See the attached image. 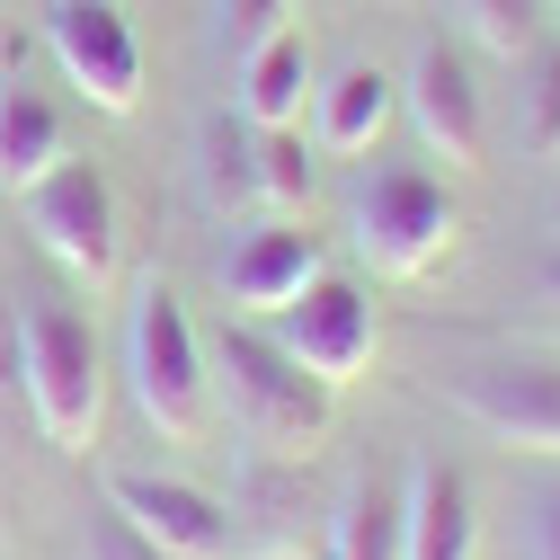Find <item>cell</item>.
I'll list each match as a JSON object with an SVG mask.
<instances>
[{
	"instance_id": "1",
	"label": "cell",
	"mask_w": 560,
	"mask_h": 560,
	"mask_svg": "<svg viewBox=\"0 0 560 560\" xmlns=\"http://www.w3.org/2000/svg\"><path fill=\"white\" fill-rule=\"evenodd\" d=\"M19 374H27V418L54 454H90L107 428V347L90 312L19 294Z\"/></svg>"
},
{
	"instance_id": "2",
	"label": "cell",
	"mask_w": 560,
	"mask_h": 560,
	"mask_svg": "<svg viewBox=\"0 0 560 560\" xmlns=\"http://www.w3.org/2000/svg\"><path fill=\"white\" fill-rule=\"evenodd\" d=\"M205 365H214V409H232V428H241L258 454H312V445L329 436L338 392H329L320 374H303L267 329L223 320L214 347H205Z\"/></svg>"
},
{
	"instance_id": "3",
	"label": "cell",
	"mask_w": 560,
	"mask_h": 560,
	"mask_svg": "<svg viewBox=\"0 0 560 560\" xmlns=\"http://www.w3.org/2000/svg\"><path fill=\"white\" fill-rule=\"evenodd\" d=\"M125 392L161 445H205V428H214V365H205L187 303L161 276H143L125 303Z\"/></svg>"
},
{
	"instance_id": "4",
	"label": "cell",
	"mask_w": 560,
	"mask_h": 560,
	"mask_svg": "<svg viewBox=\"0 0 560 560\" xmlns=\"http://www.w3.org/2000/svg\"><path fill=\"white\" fill-rule=\"evenodd\" d=\"M347 241L374 258V276L392 285H418V276H436L463 241V205L409 161H383L347 187Z\"/></svg>"
},
{
	"instance_id": "5",
	"label": "cell",
	"mask_w": 560,
	"mask_h": 560,
	"mask_svg": "<svg viewBox=\"0 0 560 560\" xmlns=\"http://www.w3.org/2000/svg\"><path fill=\"white\" fill-rule=\"evenodd\" d=\"M454 418L508 454H560V357H463L436 374Z\"/></svg>"
},
{
	"instance_id": "6",
	"label": "cell",
	"mask_w": 560,
	"mask_h": 560,
	"mask_svg": "<svg viewBox=\"0 0 560 560\" xmlns=\"http://www.w3.org/2000/svg\"><path fill=\"white\" fill-rule=\"evenodd\" d=\"M19 214L36 232V249L54 267H72L81 285H116V267H125V223H116V187L98 161H54L27 196H19Z\"/></svg>"
},
{
	"instance_id": "7",
	"label": "cell",
	"mask_w": 560,
	"mask_h": 560,
	"mask_svg": "<svg viewBox=\"0 0 560 560\" xmlns=\"http://www.w3.org/2000/svg\"><path fill=\"white\" fill-rule=\"evenodd\" d=\"M276 347H285L303 374H320L329 392H347V383L374 365V347H383V312H374V294L357 285V276L320 267L312 285L276 312Z\"/></svg>"
},
{
	"instance_id": "8",
	"label": "cell",
	"mask_w": 560,
	"mask_h": 560,
	"mask_svg": "<svg viewBox=\"0 0 560 560\" xmlns=\"http://www.w3.org/2000/svg\"><path fill=\"white\" fill-rule=\"evenodd\" d=\"M45 45L62 62V81H72L98 116H133L143 107V36H133L125 10H107V0H54L45 10Z\"/></svg>"
},
{
	"instance_id": "9",
	"label": "cell",
	"mask_w": 560,
	"mask_h": 560,
	"mask_svg": "<svg viewBox=\"0 0 560 560\" xmlns=\"http://www.w3.org/2000/svg\"><path fill=\"white\" fill-rule=\"evenodd\" d=\"M107 508L133 534H152L170 560H232L241 551L232 508L214 489H196V480H170V471H107Z\"/></svg>"
},
{
	"instance_id": "10",
	"label": "cell",
	"mask_w": 560,
	"mask_h": 560,
	"mask_svg": "<svg viewBox=\"0 0 560 560\" xmlns=\"http://www.w3.org/2000/svg\"><path fill=\"white\" fill-rule=\"evenodd\" d=\"M400 107H409L418 143H428L436 161L480 170V152H489V98H480V81H471L463 45H445V36L418 45V54H409V72H400Z\"/></svg>"
},
{
	"instance_id": "11",
	"label": "cell",
	"mask_w": 560,
	"mask_h": 560,
	"mask_svg": "<svg viewBox=\"0 0 560 560\" xmlns=\"http://www.w3.org/2000/svg\"><path fill=\"white\" fill-rule=\"evenodd\" d=\"M223 508H232V525H241L249 551H312V525H329L338 499H320V489H312L303 454H258V445H249L241 489H232Z\"/></svg>"
},
{
	"instance_id": "12",
	"label": "cell",
	"mask_w": 560,
	"mask_h": 560,
	"mask_svg": "<svg viewBox=\"0 0 560 560\" xmlns=\"http://www.w3.org/2000/svg\"><path fill=\"white\" fill-rule=\"evenodd\" d=\"M320 267H329L320 232H303V223H267V232H249V241L223 258V294H232V312H285Z\"/></svg>"
},
{
	"instance_id": "13",
	"label": "cell",
	"mask_w": 560,
	"mask_h": 560,
	"mask_svg": "<svg viewBox=\"0 0 560 560\" xmlns=\"http://www.w3.org/2000/svg\"><path fill=\"white\" fill-rule=\"evenodd\" d=\"M400 560H480V508L471 480L445 463H418L400 489Z\"/></svg>"
},
{
	"instance_id": "14",
	"label": "cell",
	"mask_w": 560,
	"mask_h": 560,
	"mask_svg": "<svg viewBox=\"0 0 560 560\" xmlns=\"http://www.w3.org/2000/svg\"><path fill=\"white\" fill-rule=\"evenodd\" d=\"M392 107H400V81L383 72V62H338V72L312 90V143L329 161H357V152L383 143Z\"/></svg>"
},
{
	"instance_id": "15",
	"label": "cell",
	"mask_w": 560,
	"mask_h": 560,
	"mask_svg": "<svg viewBox=\"0 0 560 560\" xmlns=\"http://www.w3.org/2000/svg\"><path fill=\"white\" fill-rule=\"evenodd\" d=\"M312 90H320V81H312L303 27H285V36H267V45L241 54V116H249V125H303Z\"/></svg>"
},
{
	"instance_id": "16",
	"label": "cell",
	"mask_w": 560,
	"mask_h": 560,
	"mask_svg": "<svg viewBox=\"0 0 560 560\" xmlns=\"http://www.w3.org/2000/svg\"><path fill=\"white\" fill-rule=\"evenodd\" d=\"M54 161H72V133H62L54 98L27 90V81H10V90H0V187L27 196Z\"/></svg>"
},
{
	"instance_id": "17",
	"label": "cell",
	"mask_w": 560,
	"mask_h": 560,
	"mask_svg": "<svg viewBox=\"0 0 560 560\" xmlns=\"http://www.w3.org/2000/svg\"><path fill=\"white\" fill-rule=\"evenodd\" d=\"M320 560H400V489L392 480H357L329 508V551Z\"/></svg>"
},
{
	"instance_id": "18",
	"label": "cell",
	"mask_w": 560,
	"mask_h": 560,
	"mask_svg": "<svg viewBox=\"0 0 560 560\" xmlns=\"http://www.w3.org/2000/svg\"><path fill=\"white\" fill-rule=\"evenodd\" d=\"M249 187L276 214H303L312 205V152H303L294 125H249Z\"/></svg>"
},
{
	"instance_id": "19",
	"label": "cell",
	"mask_w": 560,
	"mask_h": 560,
	"mask_svg": "<svg viewBox=\"0 0 560 560\" xmlns=\"http://www.w3.org/2000/svg\"><path fill=\"white\" fill-rule=\"evenodd\" d=\"M454 10H463L471 45L508 54V62H525V54L542 45V27H551V0H454Z\"/></svg>"
},
{
	"instance_id": "20",
	"label": "cell",
	"mask_w": 560,
	"mask_h": 560,
	"mask_svg": "<svg viewBox=\"0 0 560 560\" xmlns=\"http://www.w3.org/2000/svg\"><path fill=\"white\" fill-rule=\"evenodd\" d=\"M525 107H516V143L534 152V161H551L560 152V45H534L525 54V90H516Z\"/></svg>"
},
{
	"instance_id": "21",
	"label": "cell",
	"mask_w": 560,
	"mask_h": 560,
	"mask_svg": "<svg viewBox=\"0 0 560 560\" xmlns=\"http://www.w3.org/2000/svg\"><path fill=\"white\" fill-rule=\"evenodd\" d=\"M205 196L214 205H258V187H249V116L241 125L232 116L205 125Z\"/></svg>"
},
{
	"instance_id": "22",
	"label": "cell",
	"mask_w": 560,
	"mask_h": 560,
	"mask_svg": "<svg viewBox=\"0 0 560 560\" xmlns=\"http://www.w3.org/2000/svg\"><path fill=\"white\" fill-rule=\"evenodd\" d=\"M81 560H170V551H161L152 534H133V525H125V516L98 499V508L81 516Z\"/></svg>"
},
{
	"instance_id": "23",
	"label": "cell",
	"mask_w": 560,
	"mask_h": 560,
	"mask_svg": "<svg viewBox=\"0 0 560 560\" xmlns=\"http://www.w3.org/2000/svg\"><path fill=\"white\" fill-rule=\"evenodd\" d=\"M294 27V0H223V36L249 54V45H267V36H285Z\"/></svg>"
},
{
	"instance_id": "24",
	"label": "cell",
	"mask_w": 560,
	"mask_h": 560,
	"mask_svg": "<svg viewBox=\"0 0 560 560\" xmlns=\"http://www.w3.org/2000/svg\"><path fill=\"white\" fill-rule=\"evenodd\" d=\"M525 560H560V480L525 499Z\"/></svg>"
},
{
	"instance_id": "25",
	"label": "cell",
	"mask_w": 560,
	"mask_h": 560,
	"mask_svg": "<svg viewBox=\"0 0 560 560\" xmlns=\"http://www.w3.org/2000/svg\"><path fill=\"white\" fill-rule=\"evenodd\" d=\"M542 294L560 303V232H551V249H542Z\"/></svg>"
},
{
	"instance_id": "26",
	"label": "cell",
	"mask_w": 560,
	"mask_h": 560,
	"mask_svg": "<svg viewBox=\"0 0 560 560\" xmlns=\"http://www.w3.org/2000/svg\"><path fill=\"white\" fill-rule=\"evenodd\" d=\"M232 560H320V551H232Z\"/></svg>"
},
{
	"instance_id": "27",
	"label": "cell",
	"mask_w": 560,
	"mask_h": 560,
	"mask_svg": "<svg viewBox=\"0 0 560 560\" xmlns=\"http://www.w3.org/2000/svg\"><path fill=\"white\" fill-rule=\"evenodd\" d=\"M551 232H560V205H551Z\"/></svg>"
},
{
	"instance_id": "28",
	"label": "cell",
	"mask_w": 560,
	"mask_h": 560,
	"mask_svg": "<svg viewBox=\"0 0 560 560\" xmlns=\"http://www.w3.org/2000/svg\"><path fill=\"white\" fill-rule=\"evenodd\" d=\"M551 19H560V0H551Z\"/></svg>"
}]
</instances>
